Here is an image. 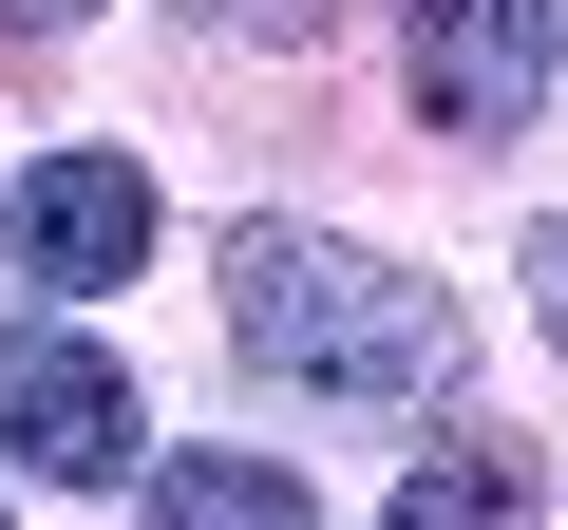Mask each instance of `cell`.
I'll return each mask as SVG.
<instances>
[{
  "label": "cell",
  "instance_id": "obj_1",
  "mask_svg": "<svg viewBox=\"0 0 568 530\" xmlns=\"http://www.w3.org/2000/svg\"><path fill=\"white\" fill-rule=\"evenodd\" d=\"M227 342L304 398H436L455 379V285L323 227H227Z\"/></svg>",
  "mask_w": 568,
  "mask_h": 530
},
{
  "label": "cell",
  "instance_id": "obj_2",
  "mask_svg": "<svg viewBox=\"0 0 568 530\" xmlns=\"http://www.w3.org/2000/svg\"><path fill=\"white\" fill-rule=\"evenodd\" d=\"M0 455L58 473V492H114V473H133V379H114L77 323H20V342H0Z\"/></svg>",
  "mask_w": 568,
  "mask_h": 530
},
{
  "label": "cell",
  "instance_id": "obj_3",
  "mask_svg": "<svg viewBox=\"0 0 568 530\" xmlns=\"http://www.w3.org/2000/svg\"><path fill=\"white\" fill-rule=\"evenodd\" d=\"M20 265H39V285H133V265H152V171L133 152H39Z\"/></svg>",
  "mask_w": 568,
  "mask_h": 530
},
{
  "label": "cell",
  "instance_id": "obj_4",
  "mask_svg": "<svg viewBox=\"0 0 568 530\" xmlns=\"http://www.w3.org/2000/svg\"><path fill=\"white\" fill-rule=\"evenodd\" d=\"M417 39V114L436 133H511L530 114V0H398Z\"/></svg>",
  "mask_w": 568,
  "mask_h": 530
},
{
  "label": "cell",
  "instance_id": "obj_5",
  "mask_svg": "<svg viewBox=\"0 0 568 530\" xmlns=\"http://www.w3.org/2000/svg\"><path fill=\"white\" fill-rule=\"evenodd\" d=\"M152 530H323V511H304L284 455H190V473L152 492Z\"/></svg>",
  "mask_w": 568,
  "mask_h": 530
},
{
  "label": "cell",
  "instance_id": "obj_6",
  "mask_svg": "<svg viewBox=\"0 0 568 530\" xmlns=\"http://www.w3.org/2000/svg\"><path fill=\"white\" fill-rule=\"evenodd\" d=\"M379 530H530V473H511V455H436Z\"/></svg>",
  "mask_w": 568,
  "mask_h": 530
},
{
  "label": "cell",
  "instance_id": "obj_7",
  "mask_svg": "<svg viewBox=\"0 0 568 530\" xmlns=\"http://www.w3.org/2000/svg\"><path fill=\"white\" fill-rule=\"evenodd\" d=\"M209 20H227V39H304L323 0H209Z\"/></svg>",
  "mask_w": 568,
  "mask_h": 530
},
{
  "label": "cell",
  "instance_id": "obj_8",
  "mask_svg": "<svg viewBox=\"0 0 568 530\" xmlns=\"http://www.w3.org/2000/svg\"><path fill=\"white\" fill-rule=\"evenodd\" d=\"M530 304H549V342H568V227H530Z\"/></svg>",
  "mask_w": 568,
  "mask_h": 530
},
{
  "label": "cell",
  "instance_id": "obj_9",
  "mask_svg": "<svg viewBox=\"0 0 568 530\" xmlns=\"http://www.w3.org/2000/svg\"><path fill=\"white\" fill-rule=\"evenodd\" d=\"M0 20H20V39H58V20H95V0H0Z\"/></svg>",
  "mask_w": 568,
  "mask_h": 530
},
{
  "label": "cell",
  "instance_id": "obj_10",
  "mask_svg": "<svg viewBox=\"0 0 568 530\" xmlns=\"http://www.w3.org/2000/svg\"><path fill=\"white\" fill-rule=\"evenodd\" d=\"M530 39H549V58H568V0H530Z\"/></svg>",
  "mask_w": 568,
  "mask_h": 530
}]
</instances>
